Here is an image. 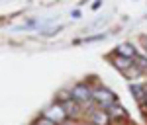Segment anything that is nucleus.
Returning a JSON list of instances; mask_svg holds the SVG:
<instances>
[{"label":"nucleus","mask_w":147,"mask_h":125,"mask_svg":"<svg viewBox=\"0 0 147 125\" xmlns=\"http://www.w3.org/2000/svg\"><path fill=\"white\" fill-rule=\"evenodd\" d=\"M71 98L75 102H90L94 100V92L86 86V84H77L73 90H71Z\"/></svg>","instance_id":"nucleus-1"},{"label":"nucleus","mask_w":147,"mask_h":125,"mask_svg":"<svg viewBox=\"0 0 147 125\" xmlns=\"http://www.w3.org/2000/svg\"><path fill=\"white\" fill-rule=\"evenodd\" d=\"M94 102L98 106H102V108H110L116 102V96L110 90H106V88H96L94 90Z\"/></svg>","instance_id":"nucleus-2"},{"label":"nucleus","mask_w":147,"mask_h":125,"mask_svg":"<svg viewBox=\"0 0 147 125\" xmlns=\"http://www.w3.org/2000/svg\"><path fill=\"white\" fill-rule=\"evenodd\" d=\"M45 117L51 119V121H55V123H59V121H63V119L67 117V112H65L63 106H51L45 112Z\"/></svg>","instance_id":"nucleus-3"},{"label":"nucleus","mask_w":147,"mask_h":125,"mask_svg":"<svg viewBox=\"0 0 147 125\" xmlns=\"http://www.w3.org/2000/svg\"><path fill=\"white\" fill-rule=\"evenodd\" d=\"M118 55L120 57H125V59H136V49L131 43H122V45H118Z\"/></svg>","instance_id":"nucleus-4"},{"label":"nucleus","mask_w":147,"mask_h":125,"mask_svg":"<svg viewBox=\"0 0 147 125\" xmlns=\"http://www.w3.org/2000/svg\"><path fill=\"white\" fill-rule=\"evenodd\" d=\"M129 90H131V94L136 96L137 102H145V96H147V90L141 86V84H131L129 86Z\"/></svg>","instance_id":"nucleus-5"},{"label":"nucleus","mask_w":147,"mask_h":125,"mask_svg":"<svg viewBox=\"0 0 147 125\" xmlns=\"http://www.w3.org/2000/svg\"><path fill=\"white\" fill-rule=\"evenodd\" d=\"M65 112H67V115H71V117H75V115H79V106H77V102L75 100H69L65 106Z\"/></svg>","instance_id":"nucleus-6"},{"label":"nucleus","mask_w":147,"mask_h":125,"mask_svg":"<svg viewBox=\"0 0 147 125\" xmlns=\"http://www.w3.org/2000/svg\"><path fill=\"white\" fill-rule=\"evenodd\" d=\"M108 114L112 115V117H125V110L122 106H116V104H114V106L108 108Z\"/></svg>","instance_id":"nucleus-7"},{"label":"nucleus","mask_w":147,"mask_h":125,"mask_svg":"<svg viewBox=\"0 0 147 125\" xmlns=\"http://www.w3.org/2000/svg\"><path fill=\"white\" fill-rule=\"evenodd\" d=\"M92 119H94V123H96V125H106V123H108V114H104V112H96V114H92Z\"/></svg>","instance_id":"nucleus-8"},{"label":"nucleus","mask_w":147,"mask_h":125,"mask_svg":"<svg viewBox=\"0 0 147 125\" xmlns=\"http://www.w3.org/2000/svg\"><path fill=\"white\" fill-rule=\"evenodd\" d=\"M129 61H131V59H125V57H120V55H118V59H116V68L125 70V68L129 67Z\"/></svg>","instance_id":"nucleus-9"},{"label":"nucleus","mask_w":147,"mask_h":125,"mask_svg":"<svg viewBox=\"0 0 147 125\" xmlns=\"http://www.w3.org/2000/svg\"><path fill=\"white\" fill-rule=\"evenodd\" d=\"M136 63L139 65L141 68H147V59H143V57H136Z\"/></svg>","instance_id":"nucleus-10"},{"label":"nucleus","mask_w":147,"mask_h":125,"mask_svg":"<svg viewBox=\"0 0 147 125\" xmlns=\"http://www.w3.org/2000/svg\"><path fill=\"white\" fill-rule=\"evenodd\" d=\"M37 125H57V123H55V121H51V119H47V117H43Z\"/></svg>","instance_id":"nucleus-11"},{"label":"nucleus","mask_w":147,"mask_h":125,"mask_svg":"<svg viewBox=\"0 0 147 125\" xmlns=\"http://www.w3.org/2000/svg\"><path fill=\"white\" fill-rule=\"evenodd\" d=\"M100 2H102V0H96V2H94V4H92V8H94V10H96V8H98V6H100Z\"/></svg>","instance_id":"nucleus-12"},{"label":"nucleus","mask_w":147,"mask_h":125,"mask_svg":"<svg viewBox=\"0 0 147 125\" xmlns=\"http://www.w3.org/2000/svg\"><path fill=\"white\" fill-rule=\"evenodd\" d=\"M145 53H147V43H145Z\"/></svg>","instance_id":"nucleus-13"},{"label":"nucleus","mask_w":147,"mask_h":125,"mask_svg":"<svg viewBox=\"0 0 147 125\" xmlns=\"http://www.w3.org/2000/svg\"><path fill=\"white\" fill-rule=\"evenodd\" d=\"M145 104H147V96H145Z\"/></svg>","instance_id":"nucleus-14"}]
</instances>
